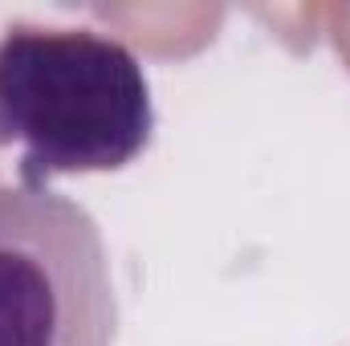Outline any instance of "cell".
<instances>
[{
    "instance_id": "7a4b0ae2",
    "label": "cell",
    "mask_w": 350,
    "mask_h": 346,
    "mask_svg": "<svg viewBox=\"0 0 350 346\" xmlns=\"http://www.w3.org/2000/svg\"><path fill=\"white\" fill-rule=\"evenodd\" d=\"M98 220L49 187H0V346H114Z\"/></svg>"
},
{
    "instance_id": "6da1fadb",
    "label": "cell",
    "mask_w": 350,
    "mask_h": 346,
    "mask_svg": "<svg viewBox=\"0 0 350 346\" xmlns=\"http://www.w3.org/2000/svg\"><path fill=\"white\" fill-rule=\"evenodd\" d=\"M155 131L143 62L98 29L8 25L0 37V147L21 143V187L118 172Z\"/></svg>"
}]
</instances>
